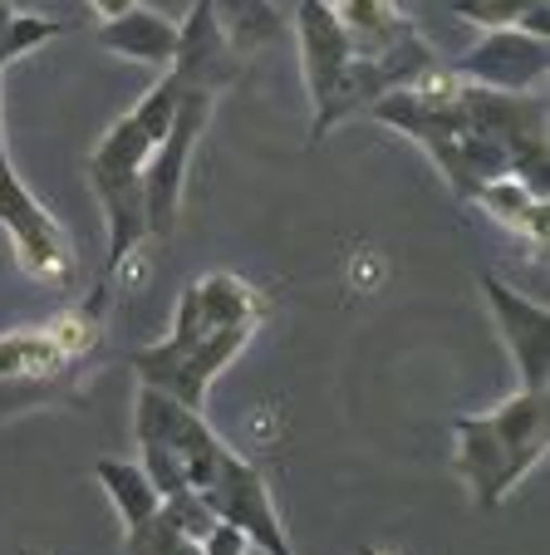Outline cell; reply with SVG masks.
<instances>
[{
    "instance_id": "1",
    "label": "cell",
    "mask_w": 550,
    "mask_h": 555,
    "mask_svg": "<svg viewBox=\"0 0 550 555\" xmlns=\"http://www.w3.org/2000/svg\"><path fill=\"white\" fill-rule=\"evenodd\" d=\"M177 85L163 69L153 89L99 138L94 157H89V182H94L99 202L108 217V256H104V281H114L128 266V256L148 242V202H143V163L153 157L157 138L167 133L177 114Z\"/></svg>"
},
{
    "instance_id": "7",
    "label": "cell",
    "mask_w": 550,
    "mask_h": 555,
    "mask_svg": "<svg viewBox=\"0 0 550 555\" xmlns=\"http://www.w3.org/2000/svg\"><path fill=\"white\" fill-rule=\"evenodd\" d=\"M256 330H217V335L197 339L192 349H177V354H163V349H138L133 354V374L143 388H163L177 403L188 409H207V388L241 349L251 345Z\"/></svg>"
},
{
    "instance_id": "14",
    "label": "cell",
    "mask_w": 550,
    "mask_h": 555,
    "mask_svg": "<svg viewBox=\"0 0 550 555\" xmlns=\"http://www.w3.org/2000/svg\"><path fill=\"white\" fill-rule=\"evenodd\" d=\"M212 11H217L221 35H227V44L241 60L285 35V21H281V11H276V0H212Z\"/></svg>"
},
{
    "instance_id": "5",
    "label": "cell",
    "mask_w": 550,
    "mask_h": 555,
    "mask_svg": "<svg viewBox=\"0 0 550 555\" xmlns=\"http://www.w3.org/2000/svg\"><path fill=\"white\" fill-rule=\"evenodd\" d=\"M192 492L217 512V521L236 526L241 535L251 541V551H266V555H295L291 551V535H285V521L270 502V487H266V472L256 462H246L236 448H221L212 472L202 477Z\"/></svg>"
},
{
    "instance_id": "18",
    "label": "cell",
    "mask_w": 550,
    "mask_h": 555,
    "mask_svg": "<svg viewBox=\"0 0 550 555\" xmlns=\"http://www.w3.org/2000/svg\"><path fill=\"white\" fill-rule=\"evenodd\" d=\"M60 35H64L60 21H44V15H21V11H11V5L0 0V69H11L15 60H25L30 50L60 40Z\"/></svg>"
},
{
    "instance_id": "8",
    "label": "cell",
    "mask_w": 550,
    "mask_h": 555,
    "mask_svg": "<svg viewBox=\"0 0 550 555\" xmlns=\"http://www.w3.org/2000/svg\"><path fill=\"white\" fill-rule=\"evenodd\" d=\"M482 300H487L491 320H497V335L507 345L511 364H516L521 388L530 393H546L550 388V310L530 295L511 291L501 275L482 271Z\"/></svg>"
},
{
    "instance_id": "22",
    "label": "cell",
    "mask_w": 550,
    "mask_h": 555,
    "mask_svg": "<svg viewBox=\"0 0 550 555\" xmlns=\"http://www.w3.org/2000/svg\"><path fill=\"white\" fill-rule=\"evenodd\" d=\"M89 5H94V11H99V15H104V21H108V15L128 11V5H138V0H89Z\"/></svg>"
},
{
    "instance_id": "15",
    "label": "cell",
    "mask_w": 550,
    "mask_h": 555,
    "mask_svg": "<svg viewBox=\"0 0 550 555\" xmlns=\"http://www.w3.org/2000/svg\"><path fill=\"white\" fill-rule=\"evenodd\" d=\"M472 202H482V207H487L501 227H511L516 236H526L530 246H540V251H546V197L526 192L516 178H497V182H487V188H482Z\"/></svg>"
},
{
    "instance_id": "13",
    "label": "cell",
    "mask_w": 550,
    "mask_h": 555,
    "mask_svg": "<svg viewBox=\"0 0 550 555\" xmlns=\"http://www.w3.org/2000/svg\"><path fill=\"white\" fill-rule=\"evenodd\" d=\"M94 472H99V487H104L108 502H114L118 521H124V531H133V526H143V521H153V516H157V506H163V492H157L153 477H148L138 462L99 457Z\"/></svg>"
},
{
    "instance_id": "19",
    "label": "cell",
    "mask_w": 550,
    "mask_h": 555,
    "mask_svg": "<svg viewBox=\"0 0 550 555\" xmlns=\"http://www.w3.org/2000/svg\"><path fill=\"white\" fill-rule=\"evenodd\" d=\"M157 516H163L172 531H182L188 541H202V535L217 526V512H212L207 502H202L192 487H177V492L163 496V506H157Z\"/></svg>"
},
{
    "instance_id": "6",
    "label": "cell",
    "mask_w": 550,
    "mask_h": 555,
    "mask_svg": "<svg viewBox=\"0 0 550 555\" xmlns=\"http://www.w3.org/2000/svg\"><path fill=\"white\" fill-rule=\"evenodd\" d=\"M5 74V69H0ZM0 231L11 236L15 261L30 281L60 285L74 275V246L64 242V227L40 207L30 188L15 178L11 147H5V118H0Z\"/></svg>"
},
{
    "instance_id": "4",
    "label": "cell",
    "mask_w": 550,
    "mask_h": 555,
    "mask_svg": "<svg viewBox=\"0 0 550 555\" xmlns=\"http://www.w3.org/2000/svg\"><path fill=\"white\" fill-rule=\"evenodd\" d=\"M212 114H217V94L207 89H182L177 94V114L167 133L157 138L153 157L143 163V202H148V236H172L177 217H182V197H188V168L197 153L202 133H207Z\"/></svg>"
},
{
    "instance_id": "16",
    "label": "cell",
    "mask_w": 550,
    "mask_h": 555,
    "mask_svg": "<svg viewBox=\"0 0 550 555\" xmlns=\"http://www.w3.org/2000/svg\"><path fill=\"white\" fill-rule=\"evenodd\" d=\"M457 21L477 25V30H516L536 35V40H550V5L546 0H452Z\"/></svg>"
},
{
    "instance_id": "17",
    "label": "cell",
    "mask_w": 550,
    "mask_h": 555,
    "mask_svg": "<svg viewBox=\"0 0 550 555\" xmlns=\"http://www.w3.org/2000/svg\"><path fill=\"white\" fill-rule=\"evenodd\" d=\"M64 364H69V359L54 349V339L44 335V330H11V335H0V378H5V384L44 378Z\"/></svg>"
},
{
    "instance_id": "3",
    "label": "cell",
    "mask_w": 550,
    "mask_h": 555,
    "mask_svg": "<svg viewBox=\"0 0 550 555\" xmlns=\"http://www.w3.org/2000/svg\"><path fill=\"white\" fill-rule=\"evenodd\" d=\"M295 40H300V74H305V94L315 108L310 138L320 143L344 114H354V50L349 35L340 30L330 0H300L295 11Z\"/></svg>"
},
{
    "instance_id": "2",
    "label": "cell",
    "mask_w": 550,
    "mask_h": 555,
    "mask_svg": "<svg viewBox=\"0 0 550 555\" xmlns=\"http://www.w3.org/2000/svg\"><path fill=\"white\" fill-rule=\"evenodd\" d=\"M457 477L468 482L477 512H497L550 452V399L516 388L487 413H462L452 423Z\"/></svg>"
},
{
    "instance_id": "21",
    "label": "cell",
    "mask_w": 550,
    "mask_h": 555,
    "mask_svg": "<svg viewBox=\"0 0 550 555\" xmlns=\"http://www.w3.org/2000/svg\"><path fill=\"white\" fill-rule=\"evenodd\" d=\"M197 545H202V555H251V541L236 531V526H227V521L212 526Z\"/></svg>"
},
{
    "instance_id": "24",
    "label": "cell",
    "mask_w": 550,
    "mask_h": 555,
    "mask_svg": "<svg viewBox=\"0 0 550 555\" xmlns=\"http://www.w3.org/2000/svg\"><path fill=\"white\" fill-rule=\"evenodd\" d=\"M21 555H40V551H21Z\"/></svg>"
},
{
    "instance_id": "20",
    "label": "cell",
    "mask_w": 550,
    "mask_h": 555,
    "mask_svg": "<svg viewBox=\"0 0 550 555\" xmlns=\"http://www.w3.org/2000/svg\"><path fill=\"white\" fill-rule=\"evenodd\" d=\"M124 551L128 555H202V545L188 541L182 531H172L163 516H153V521L124 531Z\"/></svg>"
},
{
    "instance_id": "12",
    "label": "cell",
    "mask_w": 550,
    "mask_h": 555,
    "mask_svg": "<svg viewBox=\"0 0 550 555\" xmlns=\"http://www.w3.org/2000/svg\"><path fill=\"white\" fill-rule=\"evenodd\" d=\"M99 44L118 60L133 64H153V69H167L172 64V44H177V25L167 15L148 11V5H128V11L108 15L99 25Z\"/></svg>"
},
{
    "instance_id": "9",
    "label": "cell",
    "mask_w": 550,
    "mask_h": 555,
    "mask_svg": "<svg viewBox=\"0 0 550 555\" xmlns=\"http://www.w3.org/2000/svg\"><path fill=\"white\" fill-rule=\"evenodd\" d=\"M546 69H550V44L516 30V25L482 30V40L452 64V74L462 85H482V89H497V94H540L546 89Z\"/></svg>"
},
{
    "instance_id": "10",
    "label": "cell",
    "mask_w": 550,
    "mask_h": 555,
    "mask_svg": "<svg viewBox=\"0 0 550 555\" xmlns=\"http://www.w3.org/2000/svg\"><path fill=\"white\" fill-rule=\"evenodd\" d=\"M241 69V54L227 44L217 25V11H212V0H197L192 15L177 25V44H172V74L182 89H207V94H221V89L236 79Z\"/></svg>"
},
{
    "instance_id": "11",
    "label": "cell",
    "mask_w": 550,
    "mask_h": 555,
    "mask_svg": "<svg viewBox=\"0 0 550 555\" xmlns=\"http://www.w3.org/2000/svg\"><path fill=\"white\" fill-rule=\"evenodd\" d=\"M330 11L349 35L354 60H384L394 44L418 35V25L398 11V0H330Z\"/></svg>"
},
{
    "instance_id": "23",
    "label": "cell",
    "mask_w": 550,
    "mask_h": 555,
    "mask_svg": "<svg viewBox=\"0 0 550 555\" xmlns=\"http://www.w3.org/2000/svg\"><path fill=\"white\" fill-rule=\"evenodd\" d=\"M359 555H388V551H379V545H359Z\"/></svg>"
}]
</instances>
